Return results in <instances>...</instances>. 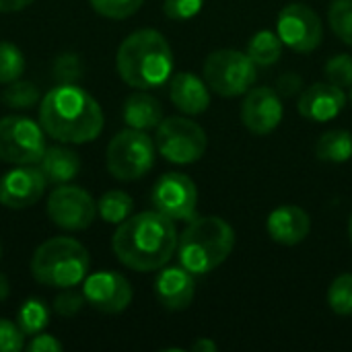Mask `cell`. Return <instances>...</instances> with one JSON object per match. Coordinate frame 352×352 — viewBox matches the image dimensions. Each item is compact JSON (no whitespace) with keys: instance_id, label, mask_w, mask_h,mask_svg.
<instances>
[{"instance_id":"4","label":"cell","mask_w":352,"mask_h":352,"mask_svg":"<svg viewBox=\"0 0 352 352\" xmlns=\"http://www.w3.org/2000/svg\"><path fill=\"white\" fill-rule=\"evenodd\" d=\"M235 248V231L221 217H196L177 239L179 264L192 274L217 270Z\"/></svg>"},{"instance_id":"7","label":"cell","mask_w":352,"mask_h":352,"mask_svg":"<svg viewBox=\"0 0 352 352\" xmlns=\"http://www.w3.org/2000/svg\"><path fill=\"white\" fill-rule=\"evenodd\" d=\"M202 78L208 89L221 97H237L248 93L256 82V64L245 52L217 50L202 66Z\"/></svg>"},{"instance_id":"26","label":"cell","mask_w":352,"mask_h":352,"mask_svg":"<svg viewBox=\"0 0 352 352\" xmlns=\"http://www.w3.org/2000/svg\"><path fill=\"white\" fill-rule=\"evenodd\" d=\"M2 99L12 109H31L41 101V93H39V87L35 82L16 78V80L6 85Z\"/></svg>"},{"instance_id":"28","label":"cell","mask_w":352,"mask_h":352,"mask_svg":"<svg viewBox=\"0 0 352 352\" xmlns=\"http://www.w3.org/2000/svg\"><path fill=\"white\" fill-rule=\"evenodd\" d=\"M328 305L334 314L349 318L352 316V274H340L328 289Z\"/></svg>"},{"instance_id":"36","label":"cell","mask_w":352,"mask_h":352,"mask_svg":"<svg viewBox=\"0 0 352 352\" xmlns=\"http://www.w3.org/2000/svg\"><path fill=\"white\" fill-rule=\"evenodd\" d=\"M62 349H64V346H62L60 340H56L54 336L43 334V332L35 334V336L25 344V351L29 352H60Z\"/></svg>"},{"instance_id":"20","label":"cell","mask_w":352,"mask_h":352,"mask_svg":"<svg viewBox=\"0 0 352 352\" xmlns=\"http://www.w3.org/2000/svg\"><path fill=\"white\" fill-rule=\"evenodd\" d=\"M37 167L41 169L43 177L47 184H54V186H62V184H68L72 182L78 171H80V157L76 151L68 148L66 144L60 146H47L45 153L41 155Z\"/></svg>"},{"instance_id":"24","label":"cell","mask_w":352,"mask_h":352,"mask_svg":"<svg viewBox=\"0 0 352 352\" xmlns=\"http://www.w3.org/2000/svg\"><path fill=\"white\" fill-rule=\"evenodd\" d=\"M134 208V200L130 194H126L124 190H109L105 192L99 202H97V212L99 217L109 223V225H120L124 223Z\"/></svg>"},{"instance_id":"10","label":"cell","mask_w":352,"mask_h":352,"mask_svg":"<svg viewBox=\"0 0 352 352\" xmlns=\"http://www.w3.org/2000/svg\"><path fill=\"white\" fill-rule=\"evenodd\" d=\"M45 212L50 221L64 231H85L99 214L93 196L87 190L68 184H62L50 192Z\"/></svg>"},{"instance_id":"21","label":"cell","mask_w":352,"mask_h":352,"mask_svg":"<svg viewBox=\"0 0 352 352\" xmlns=\"http://www.w3.org/2000/svg\"><path fill=\"white\" fill-rule=\"evenodd\" d=\"M163 120V105L157 97L148 95L146 91H136L126 97L124 101V122L128 128L136 130H153Z\"/></svg>"},{"instance_id":"32","label":"cell","mask_w":352,"mask_h":352,"mask_svg":"<svg viewBox=\"0 0 352 352\" xmlns=\"http://www.w3.org/2000/svg\"><path fill=\"white\" fill-rule=\"evenodd\" d=\"M324 74H326L328 82H332L340 89L352 87V56L349 54L332 56L324 66Z\"/></svg>"},{"instance_id":"5","label":"cell","mask_w":352,"mask_h":352,"mask_svg":"<svg viewBox=\"0 0 352 352\" xmlns=\"http://www.w3.org/2000/svg\"><path fill=\"white\" fill-rule=\"evenodd\" d=\"M91 258L87 248L72 237H52L43 241L31 258L33 278L52 289H72L89 274Z\"/></svg>"},{"instance_id":"31","label":"cell","mask_w":352,"mask_h":352,"mask_svg":"<svg viewBox=\"0 0 352 352\" xmlns=\"http://www.w3.org/2000/svg\"><path fill=\"white\" fill-rule=\"evenodd\" d=\"M144 0H89V4L93 6V10L105 19H128L132 14H136L140 10Z\"/></svg>"},{"instance_id":"37","label":"cell","mask_w":352,"mask_h":352,"mask_svg":"<svg viewBox=\"0 0 352 352\" xmlns=\"http://www.w3.org/2000/svg\"><path fill=\"white\" fill-rule=\"evenodd\" d=\"M276 91L283 97H293L299 91H303V78L297 72H285L276 80Z\"/></svg>"},{"instance_id":"11","label":"cell","mask_w":352,"mask_h":352,"mask_svg":"<svg viewBox=\"0 0 352 352\" xmlns=\"http://www.w3.org/2000/svg\"><path fill=\"white\" fill-rule=\"evenodd\" d=\"M151 202L155 210L173 221H192L198 208V188L186 173L169 171L157 179Z\"/></svg>"},{"instance_id":"41","label":"cell","mask_w":352,"mask_h":352,"mask_svg":"<svg viewBox=\"0 0 352 352\" xmlns=\"http://www.w3.org/2000/svg\"><path fill=\"white\" fill-rule=\"evenodd\" d=\"M349 239H351V243H352V212H351V219H349Z\"/></svg>"},{"instance_id":"6","label":"cell","mask_w":352,"mask_h":352,"mask_svg":"<svg viewBox=\"0 0 352 352\" xmlns=\"http://www.w3.org/2000/svg\"><path fill=\"white\" fill-rule=\"evenodd\" d=\"M155 140L136 128H126L118 132L105 153L107 171L120 182H134L146 175L155 165Z\"/></svg>"},{"instance_id":"16","label":"cell","mask_w":352,"mask_h":352,"mask_svg":"<svg viewBox=\"0 0 352 352\" xmlns=\"http://www.w3.org/2000/svg\"><path fill=\"white\" fill-rule=\"evenodd\" d=\"M344 89L332 82H316L301 91L297 109L309 122H330L344 109Z\"/></svg>"},{"instance_id":"35","label":"cell","mask_w":352,"mask_h":352,"mask_svg":"<svg viewBox=\"0 0 352 352\" xmlns=\"http://www.w3.org/2000/svg\"><path fill=\"white\" fill-rule=\"evenodd\" d=\"M204 6V0H165L163 10L173 21H188L196 16Z\"/></svg>"},{"instance_id":"2","label":"cell","mask_w":352,"mask_h":352,"mask_svg":"<svg viewBox=\"0 0 352 352\" xmlns=\"http://www.w3.org/2000/svg\"><path fill=\"white\" fill-rule=\"evenodd\" d=\"M99 101L78 85H58L39 101V124L43 132L64 144H87L103 130Z\"/></svg>"},{"instance_id":"27","label":"cell","mask_w":352,"mask_h":352,"mask_svg":"<svg viewBox=\"0 0 352 352\" xmlns=\"http://www.w3.org/2000/svg\"><path fill=\"white\" fill-rule=\"evenodd\" d=\"M23 72H25L23 52L10 41H0V85H8L21 78Z\"/></svg>"},{"instance_id":"14","label":"cell","mask_w":352,"mask_h":352,"mask_svg":"<svg viewBox=\"0 0 352 352\" xmlns=\"http://www.w3.org/2000/svg\"><path fill=\"white\" fill-rule=\"evenodd\" d=\"M45 186L47 182L37 165H16L0 177V204L12 210L29 208L41 200Z\"/></svg>"},{"instance_id":"1","label":"cell","mask_w":352,"mask_h":352,"mask_svg":"<svg viewBox=\"0 0 352 352\" xmlns=\"http://www.w3.org/2000/svg\"><path fill=\"white\" fill-rule=\"evenodd\" d=\"M177 229L173 219L159 210L130 214L118 225L111 250L116 258L130 270L153 272L167 266L177 250Z\"/></svg>"},{"instance_id":"19","label":"cell","mask_w":352,"mask_h":352,"mask_svg":"<svg viewBox=\"0 0 352 352\" xmlns=\"http://www.w3.org/2000/svg\"><path fill=\"white\" fill-rule=\"evenodd\" d=\"M169 99L186 116H200L210 105V89L194 72H177L169 80Z\"/></svg>"},{"instance_id":"8","label":"cell","mask_w":352,"mask_h":352,"mask_svg":"<svg viewBox=\"0 0 352 352\" xmlns=\"http://www.w3.org/2000/svg\"><path fill=\"white\" fill-rule=\"evenodd\" d=\"M155 146L165 161L175 165H190L204 157L208 138L200 124L188 118L173 116L161 120V124L157 126Z\"/></svg>"},{"instance_id":"29","label":"cell","mask_w":352,"mask_h":352,"mask_svg":"<svg viewBox=\"0 0 352 352\" xmlns=\"http://www.w3.org/2000/svg\"><path fill=\"white\" fill-rule=\"evenodd\" d=\"M328 21L336 37L352 45V0H332Z\"/></svg>"},{"instance_id":"3","label":"cell","mask_w":352,"mask_h":352,"mask_svg":"<svg viewBox=\"0 0 352 352\" xmlns=\"http://www.w3.org/2000/svg\"><path fill=\"white\" fill-rule=\"evenodd\" d=\"M116 66L122 80L132 89H155L171 78L173 50L163 33L138 29L120 43Z\"/></svg>"},{"instance_id":"9","label":"cell","mask_w":352,"mask_h":352,"mask_svg":"<svg viewBox=\"0 0 352 352\" xmlns=\"http://www.w3.org/2000/svg\"><path fill=\"white\" fill-rule=\"evenodd\" d=\"M45 148L41 124L25 116H6L0 120V161L10 165H37Z\"/></svg>"},{"instance_id":"25","label":"cell","mask_w":352,"mask_h":352,"mask_svg":"<svg viewBox=\"0 0 352 352\" xmlns=\"http://www.w3.org/2000/svg\"><path fill=\"white\" fill-rule=\"evenodd\" d=\"M50 324V307L41 299H27L16 311V326L25 336L43 332Z\"/></svg>"},{"instance_id":"22","label":"cell","mask_w":352,"mask_h":352,"mask_svg":"<svg viewBox=\"0 0 352 352\" xmlns=\"http://www.w3.org/2000/svg\"><path fill=\"white\" fill-rule=\"evenodd\" d=\"M283 41L278 37V33L270 31V29H262L256 35H252L250 43H248V56L252 58V62L256 66L268 68L274 66L280 56H283Z\"/></svg>"},{"instance_id":"40","label":"cell","mask_w":352,"mask_h":352,"mask_svg":"<svg viewBox=\"0 0 352 352\" xmlns=\"http://www.w3.org/2000/svg\"><path fill=\"white\" fill-rule=\"evenodd\" d=\"M8 295H10V285H8V278L0 272V301H4V299H8Z\"/></svg>"},{"instance_id":"38","label":"cell","mask_w":352,"mask_h":352,"mask_svg":"<svg viewBox=\"0 0 352 352\" xmlns=\"http://www.w3.org/2000/svg\"><path fill=\"white\" fill-rule=\"evenodd\" d=\"M35 0H0V12H16L27 8Z\"/></svg>"},{"instance_id":"34","label":"cell","mask_w":352,"mask_h":352,"mask_svg":"<svg viewBox=\"0 0 352 352\" xmlns=\"http://www.w3.org/2000/svg\"><path fill=\"white\" fill-rule=\"evenodd\" d=\"M85 305H87L85 295L82 293H76L72 289H64V293H60L54 299V309L62 318H74Z\"/></svg>"},{"instance_id":"23","label":"cell","mask_w":352,"mask_h":352,"mask_svg":"<svg viewBox=\"0 0 352 352\" xmlns=\"http://www.w3.org/2000/svg\"><path fill=\"white\" fill-rule=\"evenodd\" d=\"M316 155L326 163H344L352 157V134L349 130H328L316 144Z\"/></svg>"},{"instance_id":"42","label":"cell","mask_w":352,"mask_h":352,"mask_svg":"<svg viewBox=\"0 0 352 352\" xmlns=\"http://www.w3.org/2000/svg\"><path fill=\"white\" fill-rule=\"evenodd\" d=\"M0 258H2V243H0Z\"/></svg>"},{"instance_id":"39","label":"cell","mask_w":352,"mask_h":352,"mask_svg":"<svg viewBox=\"0 0 352 352\" xmlns=\"http://www.w3.org/2000/svg\"><path fill=\"white\" fill-rule=\"evenodd\" d=\"M192 351L194 352H217V342L210 340V338H200L192 344Z\"/></svg>"},{"instance_id":"17","label":"cell","mask_w":352,"mask_h":352,"mask_svg":"<svg viewBox=\"0 0 352 352\" xmlns=\"http://www.w3.org/2000/svg\"><path fill=\"white\" fill-rule=\"evenodd\" d=\"M155 293L159 303L169 311H184L192 305L196 295L194 274L188 272L184 266H171L157 274Z\"/></svg>"},{"instance_id":"43","label":"cell","mask_w":352,"mask_h":352,"mask_svg":"<svg viewBox=\"0 0 352 352\" xmlns=\"http://www.w3.org/2000/svg\"><path fill=\"white\" fill-rule=\"evenodd\" d=\"M351 97H352V93H351Z\"/></svg>"},{"instance_id":"30","label":"cell","mask_w":352,"mask_h":352,"mask_svg":"<svg viewBox=\"0 0 352 352\" xmlns=\"http://www.w3.org/2000/svg\"><path fill=\"white\" fill-rule=\"evenodd\" d=\"M82 60L78 54L74 52H64L54 60L52 72L54 78L58 80V85H78V80L82 78Z\"/></svg>"},{"instance_id":"13","label":"cell","mask_w":352,"mask_h":352,"mask_svg":"<svg viewBox=\"0 0 352 352\" xmlns=\"http://www.w3.org/2000/svg\"><path fill=\"white\" fill-rule=\"evenodd\" d=\"M82 295L87 305L101 314H122L132 303L134 291L126 276L111 270H101L87 274L82 280Z\"/></svg>"},{"instance_id":"12","label":"cell","mask_w":352,"mask_h":352,"mask_svg":"<svg viewBox=\"0 0 352 352\" xmlns=\"http://www.w3.org/2000/svg\"><path fill=\"white\" fill-rule=\"evenodd\" d=\"M276 33L280 41L299 54H309L320 47L324 39V27L320 14L305 4H289L278 12Z\"/></svg>"},{"instance_id":"15","label":"cell","mask_w":352,"mask_h":352,"mask_svg":"<svg viewBox=\"0 0 352 352\" xmlns=\"http://www.w3.org/2000/svg\"><path fill=\"white\" fill-rule=\"evenodd\" d=\"M241 122L243 126L256 134L266 136L274 132L283 122V99L276 89L270 87H258L250 89L245 93V99L241 103Z\"/></svg>"},{"instance_id":"18","label":"cell","mask_w":352,"mask_h":352,"mask_svg":"<svg viewBox=\"0 0 352 352\" xmlns=\"http://www.w3.org/2000/svg\"><path fill=\"white\" fill-rule=\"evenodd\" d=\"M266 231L270 239L280 245H297L307 239L311 231V219L301 206L283 204L268 214Z\"/></svg>"},{"instance_id":"33","label":"cell","mask_w":352,"mask_h":352,"mask_svg":"<svg viewBox=\"0 0 352 352\" xmlns=\"http://www.w3.org/2000/svg\"><path fill=\"white\" fill-rule=\"evenodd\" d=\"M25 334L16 326V322H8L0 318V352H19L25 349Z\"/></svg>"}]
</instances>
